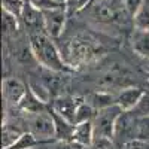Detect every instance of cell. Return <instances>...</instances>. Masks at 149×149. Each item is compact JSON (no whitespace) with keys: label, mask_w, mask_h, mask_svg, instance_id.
Segmentation results:
<instances>
[{"label":"cell","mask_w":149,"mask_h":149,"mask_svg":"<svg viewBox=\"0 0 149 149\" xmlns=\"http://www.w3.org/2000/svg\"><path fill=\"white\" fill-rule=\"evenodd\" d=\"M133 22H134V27L149 30V5H145L137 14L133 17Z\"/></svg>","instance_id":"cell-21"},{"label":"cell","mask_w":149,"mask_h":149,"mask_svg":"<svg viewBox=\"0 0 149 149\" xmlns=\"http://www.w3.org/2000/svg\"><path fill=\"white\" fill-rule=\"evenodd\" d=\"M55 3H58V5H61V6H64V3L67 2V0H54Z\"/></svg>","instance_id":"cell-29"},{"label":"cell","mask_w":149,"mask_h":149,"mask_svg":"<svg viewBox=\"0 0 149 149\" xmlns=\"http://www.w3.org/2000/svg\"><path fill=\"white\" fill-rule=\"evenodd\" d=\"M70 58H72V64H84V63H90L93 58H95L97 48L93 43V40L86 39L84 36L74 37L70 43Z\"/></svg>","instance_id":"cell-5"},{"label":"cell","mask_w":149,"mask_h":149,"mask_svg":"<svg viewBox=\"0 0 149 149\" xmlns=\"http://www.w3.org/2000/svg\"><path fill=\"white\" fill-rule=\"evenodd\" d=\"M76 148H81L78 145H74L73 142H55L52 149H76Z\"/></svg>","instance_id":"cell-28"},{"label":"cell","mask_w":149,"mask_h":149,"mask_svg":"<svg viewBox=\"0 0 149 149\" xmlns=\"http://www.w3.org/2000/svg\"><path fill=\"white\" fill-rule=\"evenodd\" d=\"M91 149H115L113 146V142L112 139H107V137H95L93 145H91Z\"/></svg>","instance_id":"cell-27"},{"label":"cell","mask_w":149,"mask_h":149,"mask_svg":"<svg viewBox=\"0 0 149 149\" xmlns=\"http://www.w3.org/2000/svg\"><path fill=\"white\" fill-rule=\"evenodd\" d=\"M48 112L51 113L52 121H54L57 142H72L73 140V133H74V125H76V124H73V122L67 121L66 118H63L60 113H57L52 107H48Z\"/></svg>","instance_id":"cell-10"},{"label":"cell","mask_w":149,"mask_h":149,"mask_svg":"<svg viewBox=\"0 0 149 149\" xmlns=\"http://www.w3.org/2000/svg\"><path fill=\"white\" fill-rule=\"evenodd\" d=\"M121 149H149V140L133 139L121 145Z\"/></svg>","instance_id":"cell-25"},{"label":"cell","mask_w":149,"mask_h":149,"mask_svg":"<svg viewBox=\"0 0 149 149\" xmlns=\"http://www.w3.org/2000/svg\"><path fill=\"white\" fill-rule=\"evenodd\" d=\"M29 40H30L31 55L40 66L57 73L69 70V64L66 63V60L58 51V48L52 42V37H49L46 33H40L29 36Z\"/></svg>","instance_id":"cell-1"},{"label":"cell","mask_w":149,"mask_h":149,"mask_svg":"<svg viewBox=\"0 0 149 149\" xmlns=\"http://www.w3.org/2000/svg\"><path fill=\"white\" fill-rule=\"evenodd\" d=\"M94 139H95V131H94L93 121L79 122L74 125L73 140H72L74 145H78L81 148H91Z\"/></svg>","instance_id":"cell-12"},{"label":"cell","mask_w":149,"mask_h":149,"mask_svg":"<svg viewBox=\"0 0 149 149\" xmlns=\"http://www.w3.org/2000/svg\"><path fill=\"white\" fill-rule=\"evenodd\" d=\"M124 2H125V9L128 12V15H131V17H134L146 5L145 0H124Z\"/></svg>","instance_id":"cell-26"},{"label":"cell","mask_w":149,"mask_h":149,"mask_svg":"<svg viewBox=\"0 0 149 149\" xmlns=\"http://www.w3.org/2000/svg\"><path fill=\"white\" fill-rule=\"evenodd\" d=\"M29 86L17 78H5L2 81V98L12 106H19Z\"/></svg>","instance_id":"cell-8"},{"label":"cell","mask_w":149,"mask_h":149,"mask_svg":"<svg viewBox=\"0 0 149 149\" xmlns=\"http://www.w3.org/2000/svg\"><path fill=\"white\" fill-rule=\"evenodd\" d=\"M131 113L136 118H140V116H149V91H145L143 97L140 103L136 106V109L131 112Z\"/></svg>","instance_id":"cell-23"},{"label":"cell","mask_w":149,"mask_h":149,"mask_svg":"<svg viewBox=\"0 0 149 149\" xmlns=\"http://www.w3.org/2000/svg\"><path fill=\"white\" fill-rule=\"evenodd\" d=\"M24 133V130H21L19 127H15L9 122H5L2 125V148L8 149L14 145Z\"/></svg>","instance_id":"cell-16"},{"label":"cell","mask_w":149,"mask_h":149,"mask_svg":"<svg viewBox=\"0 0 149 149\" xmlns=\"http://www.w3.org/2000/svg\"><path fill=\"white\" fill-rule=\"evenodd\" d=\"M91 2L93 0H67L64 3V8H66L67 15H73V14H79L86 6H90Z\"/></svg>","instance_id":"cell-22"},{"label":"cell","mask_w":149,"mask_h":149,"mask_svg":"<svg viewBox=\"0 0 149 149\" xmlns=\"http://www.w3.org/2000/svg\"><path fill=\"white\" fill-rule=\"evenodd\" d=\"M3 30H5V34L10 36V37L17 36L18 30H19L18 17L10 14V12H8V10H5V9H3Z\"/></svg>","instance_id":"cell-19"},{"label":"cell","mask_w":149,"mask_h":149,"mask_svg":"<svg viewBox=\"0 0 149 149\" xmlns=\"http://www.w3.org/2000/svg\"><path fill=\"white\" fill-rule=\"evenodd\" d=\"M136 139L149 140V116L136 118Z\"/></svg>","instance_id":"cell-20"},{"label":"cell","mask_w":149,"mask_h":149,"mask_svg":"<svg viewBox=\"0 0 149 149\" xmlns=\"http://www.w3.org/2000/svg\"><path fill=\"white\" fill-rule=\"evenodd\" d=\"M30 133H33L36 137H39L42 140H48L55 143V127H54V121L51 113L48 112V109L45 112H40V113H34L30 115Z\"/></svg>","instance_id":"cell-4"},{"label":"cell","mask_w":149,"mask_h":149,"mask_svg":"<svg viewBox=\"0 0 149 149\" xmlns=\"http://www.w3.org/2000/svg\"><path fill=\"white\" fill-rule=\"evenodd\" d=\"M88 103L95 110H102V109H106V107L116 104V97L109 94V93H104V91H95L90 95Z\"/></svg>","instance_id":"cell-15"},{"label":"cell","mask_w":149,"mask_h":149,"mask_svg":"<svg viewBox=\"0 0 149 149\" xmlns=\"http://www.w3.org/2000/svg\"><path fill=\"white\" fill-rule=\"evenodd\" d=\"M45 17V31L49 37H60L66 27V21H67V12L64 6H60L52 10H46L43 12Z\"/></svg>","instance_id":"cell-7"},{"label":"cell","mask_w":149,"mask_h":149,"mask_svg":"<svg viewBox=\"0 0 149 149\" xmlns=\"http://www.w3.org/2000/svg\"><path fill=\"white\" fill-rule=\"evenodd\" d=\"M145 91L139 86H128L124 88L116 95V106L121 107L122 112H133L142 100Z\"/></svg>","instance_id":"cell-9"},{"label":"cell","mask_w":149,"mask_h":149,"mask_svg":"<svg viewBox=\"0 0 149 149\" xmlns=\"http://www.w3.org/2000/svg\"><path fill=\"white\" fill-rule=\"evenodd\" d=\"M95 112L97 110L88 102L81 100L79 104H78V109H76V116H74V121H76V124L86 122V121H93L94 116H95Z\"/></svg>","instance_id":"cell-18"},{"label":"cell","mask_w":149,"mask_h":149,"mask_svg":"<svg viewBox=\"0 0 149 149\" xmlns=\"http://www.w3.org/2000/svg\"><path fill=\"white\" fill-rule=\"evenodd\" d=\"M21 21L26 27L29 36L33 34H40V33H46L45 31V17L43 12L36 9L34 6H31L29 2H26L21 12Z\"/></svg>","instance_id":"cell-6"},{"label":"cell","mask_w":149,"mask_h":149,"mask_svg":"<svg viewBox=\"0 0 149 149\" xmlns=\"http://www.w3.org/2000/svg\"><path fill=\"white\" fill-rule=\"evenodd\" d=\"M79 102H81V98H73V97H69V95H63V97H57L51 103V107L63 118H66L67 121L76 124L74 116H76V109H78Z\"/></svg>","instance_id":"cell-11"},{"label":"cell","mask_w":149,"mask_h":149,"mask_svg":"<svg viewBox=\"0 0 149 149\" xmlns=\"http://www.w3.org/2000/svg\"><path fill=\"white\" fill-rule=\"evenodd\" d=\"M48 143H52V142H48V140H42L39 137L30 131H24L21 134V137L12 145L10 148L8 149H33V148H37V146H42V145H48Z\"/></svg>","instance_id":"cell-14"},{"label":"cell","mask_w":149,"mask_h":149,"mask_svg":"<svg viewBox=\"0 0 149 149\" xmlns=\"http://www.w3.org/2000/svg\"><path fill=\"white\" fill-rule=\"evenodd\" d=\"M125 14H128L125 9L124 0H95L91 8V17L104 24H113L124 19Z\"/></svg>","instance_id":"cell-2"},{"label":"cell","mask_w":149,"mask_h":149,"mask_svg":"<svg viewBox=\"0 0 149 149\" xmlns=\"http://www.w3.org/2000/svg\"><path fill=\"white\" fill-rule=\"evenodd\" d=\"M130 42H131V49L139 57L149 58V30L134 27Z\"/></svg>","instance_id":"cell-13"},{"label":"cell","mask_w":149,"mask_h":149,"mask_svg":"<svg viewBox=\"0 0 149 149\" xmlns=\"http://www.w3.org/2000/svg\"><path fill=\"white\" fill-rule=\"evenodd\" d=\"M27 86H29L30 93L37 98V100H40L45 104L49 103V100H51V91H49V88H48L46 85H43L39 81H29V85Z\"/></svg>","instance_id":"cell-17"},{"label":"cell","mask_w":149,"mask_h":149,"mask_svg":"<svg viewBox=\"0 0 149 149\" xmlns=\"http://www.w3.org/2000/svg\"><path fill=\"white\" fill-rule=\"evenodd\" d=\"M122 115L121 107L116 104L97 110L95 116L93 119L94 124V131H95V137H107V139H115V130H116V122L119 116Z\"/></svg>","instance_id":"cell-3"},{"label":"cell","mask_w":149,"mask_h":149,"mask_svg":"<svg viewBox=\"0 0 149 149\" xmlns=\"http://www.w3.org/2000/svg\"><path fill=\"white\" fill-rule=\"evenodd\" d=\"M27 2H29L31 6H34L36 9L42 10V12L52 10V9H57V8H60V6H61V5L55 3L54 0H27Z\"/></svg>","instance_id":"cell-24"}]
</instances>
